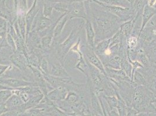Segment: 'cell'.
Listing matches in <instances>:
<instances>
[{
	"label": "cell",
	"instance_id": "e0dca14e",
	"mask_svg": "<svg viewBox=\"0 0 156 116\" xmlns=\"http://www.w3.org/2000/svg\"><path fill=\"white\" fill-rule=\"evenodd\" d=\"M89 89H90V97H91V110L93 113V115H96V114L103 115V110L101 108L98 96L94 94V92L90 87H89Z\"/></svg>",
	"mask_w": 156,
	"mask_h": 116
},
{
	"label": "cell",
	"instance_id": "30bf717a",
	"mask_svg": "<svg viewBox=\"0 0 156 116\" xmlns=\"http://www.w3.org/2000/svg\"><path fill=\"white\" fill-rule=\"evenodd\" d=\"M46 81L52 87V88H57L59 87L65 86L66 87L69 84L71 83L72 79L69 77H55L50 74L44 75Z\"/></svg>",
	"mask_w": 156,
	"mask_h": 116
},
{
	"label": "cell",
	"instance_id": "4316f807",
	"mask_svg": "<svg viewBox=\"0 0 156 116\" xmlns=\"http://www.w3.org/2000/svg\"><path fill=\"white\" fill-rule=\"evenodd\" d=\"M7 112H9V110L8 109L5 103H0V116L7 113Z\"/></svg>",
	"mask_w": 156,
	"mask_h": 116
},
{
	"label": "cell",
	"instance_id": "277c9868",
	"mask_svg": "<svg viewBox=\"0 0 156 116\" xmlns=\"http://www.w3.org/2000/svg\"><path fill=\"white\" fill-rule=\"evenodd\" d=\"M67 15L69 19L75 18L86 19L87 16L84 2L73 1L69 3Z\"/></svg>",
	"mask_w": 156,
	"mask_h": 116
},
{
	"label": "cell",
	"instance_id": "ffe728a7",
	"mask_svg": "<svg viewBox=\"0 0 156 116\" xmlns=\"http://www.w3.org/2000/svg\"><path fill=\"white\" fill-rule=\"evenodd\" d=\"M54 39L53 34H48L41 39V45L43 50L46 51V49H49L52 44V41Z\"/></svg>",
	"mask_w": 156,
	"mask_h": 116
},
{
	"label": "cell",
	"instance_id": "8992f818",
	"mask_svg": "<svg viewBox=\"0 0 156 116\" xmlns=\"http://www.w3.org/2000/svg\"><path fill=\"white\" fill-rule=\"evenodd\" d=\"M83 54L84 55L85 59L89 62L91 65L96 67L100 71H101L105 76L107 77V73L105 69V67L103 64L101 60L95 53L93 49L89 47V46H86L83 51Z\"/></svg>",
	"mask_w": 156,
	"mask_h": 116
},
{
	"label": "cell",
	"instance_id": "cb8c5ba5",
	"mask_svg": "<svg viewBox=\"0 0 156 116\" xmlns=\"http://www.w3.org/2000/svg\"><path fill=\"white\" fill-rule=\"evenodd\" d=\"M123 39V36L122 35L121 32H120L119 30L111 38H110V43L109 45V48L112 47L114 45L121 44L122 40Z\"/></svg>",
	"mask_w": 156,
	"mask_h": 116
},
{
	"label": "cell",
	"instance_id": "484cf974",
	"mask_svg": "<svg viewBox=\"0 0 156 116\" xmlns=\"http://www.w3.org/2000/svg\"><path fill=\"white\" fill-rule=\"evenodd\" d=\"M7 26L8 21L0 17V32H7Z\"/></svg>",
	"mask_w": 156,
	"mask_h": 116
},
{
	"label": "cell",
	"instance_id": "52a82bcc",
	"mask_svg": "<svg viewBox=\"0 0 156 116\" xmlns=\"http://www.w3.org/2000/svg\"><path fill=\"white\" fill-rule=\"evenodd\" d=\"M41 2L40 0H34L33 4L31 8L26 12L25 16L26 23V37L30 32L34 20L36 16L39 13L41 7H40ZM26 40V39H25Z\"/></svg>",
	"mask_w": 156,
	"mask_h": 116
},
{
	"label": "cell",
	"instance_id": "d590c367",
	"mask_svg": "<svg viewBox=\"0 0 156 116\" xmlns=\"http://www.w3.org/2000/svg\"><path fill=\"white\" fill-rule=\"evenodd\" d=\"M2 1V0H0V2H1V1Z\"/></svg>",
	"mask_w": 156,
	"mask_h": 116
},
{
	"label": "cell",
	"instance_id": "ac0fdd59",
	"mask_svg": "<svg viewBox=\"0 0 156 116\" xmlns=\"http://www.w3.org/2000/svg\"><path fill=\"white\" fill-rule=\"evenodd\" d=\"M110 39H106L98 43L94 46V51L99 58L104 56L109 49Z\"/></svg>",
	"mask_w": 156,
	"mask_h": 116
},
{
	"label": "cell",
	"instance_id": "1f68e13d",
	"mask_svg": "<svg viewBox=\"0 0 156 116\" xmlns=\"http://www.w3.org/2000/svg\"><path fill=\"white\" fill-rule=\"evenodd\" d=\"M125 1L130 5V7H132L133 4V2H135V0H125Z\"/></svg>",
	"mask_w": 156,
	"mask_h": 116
},
{
	"label": "cell",
	"instance_id": "3957f363",
	"mask_svg": "<svg viewBox=\"0 0 156 116\" xmlns=\"http://www.w3.org/2000/svg\"><path fill=\"white\" fill-rule=\"evenodd\" d=\"M82 27L83 26L82 24H79L73 28L68 38L59 46L58 49H57V55H58L59 59L61 62L64 60L65 55L71 50L72 46L75 44L79 34L82 32Z\"/></svg>",
	"mask_w": 156,
	"mask_h": 116
},
{
	"label": "cell",
	"instance_id": "e575fe53",
	"mask_svg": "<svg viewBox=\"0 0 156 116\" xmlns=\"http://www.w3.org/2000/svg\"><path fill=\"white\" fill-rule=\"evenodd\" d=\"M94 116H104V115H101V114H96V115H94Z\"/></svg>",
	"mask_w": 156,
	"mask_h": 116
},
{
	"label": "cell",
	"instance_id": "5b68a950",
	"mask_svg": "<svg viewBox=\"0 0 156 116\" xmlns=\"http://www.w3.org/2000/svg\"><path fill=\"white\" fill-rule=\"evenodd\" d=\"M51 23L52 20L50 18H47L43 15L41 8L34 19L30 31H35L38 33L44 32L50 27Z\"/></svg>",
	"mask_w": 156,
	"mask_h": 116
},
{
	"label": "cell",
	"instance_id": "f546056e",
	"mask_svg": "<svg viewBox=\"0 0 156 116\" xmlns=\"http://www.w3.org/2000/svg\"><path fill=\"white\" fill-rule=\"evenodd\" d=\"M98 100H99V101H100V104H101V106L102 110H103V115H104V116H108V115H107V112H106V111H105V109L104 104H103V102H102V101H101V97H100V96H98Z\"/></svg>",
	"mask_w": 156,
	"mask_h": 116
},
{
	"label": "cell",
	"instance_id": "836d02e7",
	"mask_svg": "<svg viewBox=\"0 0 156 116\" xmlns=\"http://www.w3.org/2000/svg\"><path fill=\"white\" fill-rule=\"evenodd\" d=\"M86 0H76V1H82V2H84Z\"/></svg>",
	"mask_w": 156,
	"mask_h": 116
},
{
	"label": "cell",
	"instance_id": "7c38bea8",
	"mask_svg": "<svg viewBox=\"0 0 156 116\" xmlns=\"http://www.w3.org/2000/svg\"><path fill=\"white\" fill-rule=\"evenodd\" d=\"M140 16L136 15L132 19L121 23L119 28V31L121 32L122 35L124 36L126 39H128L131 36L135 23Z\"/></svg>",
	"mask_w": 156,
	"mask_h": 116
},
{
	"label": "cell",
	"instance_id": "4dcf8cb0",
	"mask_svg": "<svg viewBox=\"0 0 156 116\" xmlns=\"http://www.w3.org/2000/svg\"><path fill=\"white\" fill-rule=\"evenodd\" d=\"M13 1V6L15 8V9L16 11V12L17 11V9H18V7L19 5V2L20 0H12Z\"/></svg>",
	"mask_w": 156,
	"mask_h": 116
},
{
	"label": "cell",
	"instance_id": "ba28073f",
	"mask_svg": "<svg viewBox=\"0 0 156 116\" xmlns=\"http://www.w3.org/2000/svg\"><path fill=\"white\" fill-rule=\"evenodd\" d=\"M0 84L12 89L22 88L27 86L37 87L34 83L15 78L0 77Z\"/></svg>",
	"mask_w": 156,
	"mask_h": 116
},
{
	"label": "cell",
	"instance_id": "7402d4cb",
	"mask_svg": "<svg viewBox=\"0 0 156 116\" xmlns=\"http://www.w3.org/2000/svg\"><path fill=\"white\" fill-rule=\"evenodd\" d=\"M101 95L104 98L105 102L110 109L117 108L118 101L117 97L115 95H113V96H105L104 95Z\"/></svg>",
	"mask_w": 156,
	"mask_h": 116
},
{
	"label": "cell",
	"instance_id": "5bb4252c",
	"mask_svg": "<svg viewBox=\"0 0 156 116\" xmlns=\"http://www.w3.org/2000/svg\"><path fill=\"white\" fill-rule=\"evenodd\" d=\"M68 20H69V18L67 13L62 14L57 20L55 23V26L53 30L54 39H56L58 38Z\"/></svg>",
	"mask_w": 156,
	"mask_h": 116
},
{
	"label": "cell",
	"instance_id": "9c48e42d",
	"mask_svg": "<svg viewBox=\"0 0 156 116\" xmlns=\"http://www.w3.org/2000/svg\"><path fill=\"white\" fill-rule=\"evenodd\" d=\"M9 60L15 67L21 71H26V69L29 68L26 57L18 51L12 52L9 56Z\"/></svg>",
	"mask_w": 156,
	"mask_h": 116
},
{
	"label": "cell",
	"instance_id": "f1b7e54d",
	"mask_svg": "<svg viewBox=\"0 0 156 116\" xmlns=\"http://www.w3.org/2000/svg\"><path fill=\"white\" fill-rule=\"evenodd\" d=\"M133 116H156V113L152 112H139Z\"/></svg>",
	"mask_w": 156,
	"mask_h": 116
},
{
	"label": "cell",
	"instance_id": "9a60e30c",
	"mask_svg": "<svg viewBox=\"0 0 156 116\" xmlns=\"http://www.w3.org/2000/svg\"><path fill=\"white\" fill-rule=\"evenodd\" d=\"M49 74L59 77H70L69 74L65 70V68L62 63H55L51 65V68H50Z\"/></svg>",
	"mask_w": 156,
	"mask_h": 116
},
{
	"label": "cell",
	"instance_id": "2e32d148",
	"mask_svg": "<svg viewBox=\"0 0 156 116\" xmlns=\"http://www.w3.org/2000/svg\"><path fill=\"white\" fill-rule=\"evenodd\" d=\"M5 103L9 111L15 110L24 104L21 98L16 94H13Z\"/></svg>",
	"mask_w": 156,
	"mask_h": 116
},
{
	"label": "cell",
	"instance_id": "44dd1931",
	"mask_svg": "<svg viewBox=\"0 0 156 116\" xmlns=\"http://www.w3.org/2000/svg\"><path fill=\"white\" fill-rule=\"evenodd\" d=\"M98 1L108 5L128 7V8L131 7L125 0H98Z\"/></svg>",
	"mask_w": 156,
	"mask_h": 116
},
{
	"label": "cell",
	"instance_id": "8fae6325",
	"mask_svg": "<svg viewBox=\"0 0 156 116\" xmlns=\"http://www.w3.org/2000/svg\"><path fill=\"white\" fill-rule=\"evenodd\" d=\"M85 28L87 37V45L94 49L95 46L96 34L91 23V20L89 18L85 20Z\"/></svg>",
	"mask_w": 156,
	"mask_h": 116
},
{
	"label": "cell",
	"instance_id": "7a4b0ae2",
	"mask_svg": "<svg viewBox=\"0 0 156 116\" xmlns=\"http://www.w3.org/2000/svg\"><path fill=\"white\" fill-rule=\"evenodd\" d=\"M97 4L98 8L104 11L111 13L118 18L122 22H125L132 19L136 16V12L132 7H122L119 6L108 5L98 0H91Z\"/></svg>",
	"mask_w": 156,
	"mask_h": 116
},
{
	"label": "cell",
	"instance_id": "6da1fadb",
	"mask_svg": "<svg viewBox=\"0 0 156 116\" xmlns=\"http://www.w3.org/2000/svg\"><path fill=\"white\" fill-rule=\"evenodd\" d=\"M87 18L91 20L96 37L95 45L106 39L111 38L119 31L122 23L116 16L96 8H91L90 0L84 1Z\"/></svg>",
	"mask_w": 156,
	"mask_h": 116
},
{
	"label": "cell",
	"instance_id": "83f0119b",
	"mask_svg": "<svg viewBox=\"0 0 156 116\" xmlns=\"http://www.w3.org/2000/svg\"><path fill=\"white\" fill-rule=\"evenodd\" d=\"M10 66L2 65L0 63V77L9 69Z\"/></svg>",
	"mask_w": 156,
	"mask_h": 116
},
{
	"label": "cell",
	"instance_id": "d6986e66",
	"mask_svg": "<svg viewBox=\"0 0 156 116\" xmlns=\"http://www.w3.org/2000/svg\"><path fill=\"white\" fill-rule=\"evenodd\" d=\"M18 116H47L44 112V110L37 107H34L26 110Z\"/></svg>",
	"mask_w": 156,
	"mask_h": 116
},
{
	"label": "cell",
	"instance_id": "4fadbf2b",
	"mask_svg": "<svg viewBox=\"0 0 156 116\" xmlns=\"http://www.w3.org/2000/svg\"><path fill=\"white\" fill-rule=\"evenodd\" d=\"M156 15V9L153 8L152 7H150L148 4H146L143 9V13H142V20L141 23V28L140 30L139 34L138 39L141 32H143V29L145 28L146 25L149 23L150 19Z\"/></svg>",
	"mask_w": 156,
	"mask_h": 116
},
{
	"label": "cell",
	"instance_id": "603a6c76",
	"mask_svg": "<svg viewBox=\"0 0 156 116\" xmlns=\"http://www.w3.org/2000/svg\"><path fill=\"white\" fill-rule=\"evenodd\" d=\"M39 69L40 70V71L43 73L44 75L49 74V73H50L49 64H48L47 59L45 56H43L41 58L40 62Z\"/></svg>",
	"mask_w": 156,
	"mask_h": 116
},
{
	"label": "cell",
	"instance_id": "d6a6232c",
	"mask_svg": "<svg viewBox=\"0 0 156 116\" xmlns=\"http://www.w3.org/2000/svg\"><path fill=\"white\" fill-rule=\"evenodd\" d=\"M152 8H155V9H156V1H155V2L154 3L153 5L152 6Z\"/></svg>",
	"mask_w": 156,
	"mask_h": 116
},
{
	"label": "cell",
	"instance_id": "d4e9b609",
	"mask_svg": "<svg viewBox=\"0 0 156 116\" xmlns=\"http://www.w3.org/2000/svg\"><path fill=\"white\" fill-rule=\"evenodd\" d=\"M5 39L7 40V44L12 48V49L13 50V52L17 51L16 44H15V43L14 41L13 37H12V36L9 32H7Z\"/></svg>",
	"mask_w": 156,
	"mask_h": 116
}]
</instances>
